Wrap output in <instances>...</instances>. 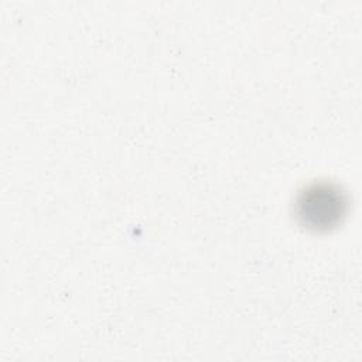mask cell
<instances>
[{"label": "cell", "instance_id": "obj_1", "mask_svg": "<svg viewBox=\"0 0 362 362\" xmlns=\"http://www.w3.org/2000/svg\"><path fill=\"white\" fill-rule=\"evenodd\" d=\"M348 208L345 194L331 182H313L296 199V218L301 226L314 232H327L338 226Z\"/></svg>", "mask_w": 362, "mask_h": 362}]
</instances>
